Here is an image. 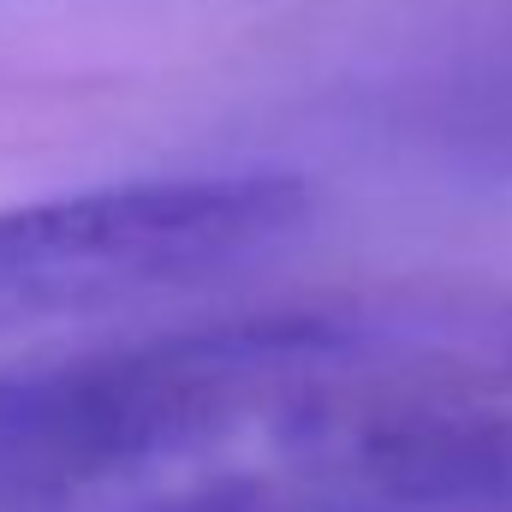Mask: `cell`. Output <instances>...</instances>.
Returning <instances> with one entry per match:
<instances>
[{
    "label": "cell",
    "mask_w": 512,
    "mask_h": 512,
    "mask_svg": "<svg viewBox=\"0 0 512 512\" xmlns=\"http://www.w3.org/2000/svg\"><path fill=\"white\" fill-rule=\"evenodd\" d=\"M358 120L447 173L512 179V0H441L358 78Z\"/></svg>",
    "instance_id": "cell-3"
},
{
    "label": "cell",
    "mask_w": 512,
    "mask_h": 512,
    "mask_svg": "<svg viewBox=\"0 0 512 512\" xmlns=\"http://www.w3.org/2000/svg\"><path fill=\"white\" fill-rule=\"evenodd\" d=\"M0 512H512V399L405 376L358 292L0 382Z\"/></svg>",
    "instance_id": "cell-1"
},
{
    "label": "cell",
    "mask_w": 512,
    "mask_h": 512,
    "mask_svg": "<svg viewBox=\"0 0 512 512\" xmlns=\"http://www.w3.org/2000/svg\"><path fill=\"white\" fill-rule=\"evenodd\" d=\"M316 221L298 173H149L0 209V340L179 298L286 251Z\"/></svg>",
    "instance_id": "cell-2"
}]
</instances>
